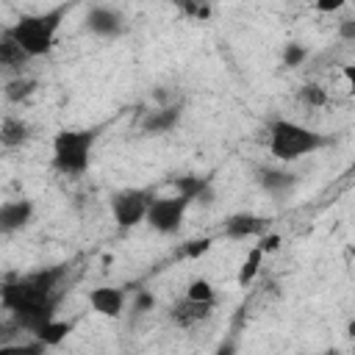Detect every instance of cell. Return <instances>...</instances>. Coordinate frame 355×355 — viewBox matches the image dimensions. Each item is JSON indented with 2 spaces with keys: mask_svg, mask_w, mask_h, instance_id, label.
Returning a JSON list of instances; mask_svg holds the SVG:
<instances>
[{
  "mask_svg": "<svg viewBox=\"0 0 355 355\" xmlns=\"http://www.w3.org/2000/svg\"><path fill=\"white\" fill-rule=\"evenodd\" d=\"M211 239H194V241H186L183 244V255L186 258H200V255H205L208 250H211Z\"/></svg>",
  "mask_w": 355,
  "mask_h": 355,
  "instance_id": "cell-23",
  "label": "cell"
},
{
  "mask_svg": "<svg viewBox=\"0 0 355 355\" xmlns=\"http://www.w3.org/2000/svg\"><path fill=\"white\" fill-rule=\"evenodd\" d=\"M33 89H36L33 80H28V78H17V80H8V86H6V97H8L11 103H19V100L28 97Z\"/></svg>",
  "mask_w": 355,
  "mask_h": 355,
  "instance_id": "cell-19",
  "label": "cell"
},
{
  "mask_svg": "<svg viewBox=\"0 0 355 355\" xmlns=\"http://www.w3.org/2000/svg\"><path fill=\"white\" fill-rule=\"evenodd\" d=\"M266 233V219L255 216V214H230L225 219V236L227 239H252V236H263Z\"/></svg>",
  "mask_w": 355,
  "mask_h": 355,
  "instance_id": "cell-7",
  "label": "cell"
},
{
  "mask_svg": "<svg viewBox=\"0 0 355 355\" xmlns=\"http://www.w3.org/2000/svg\"><path fill=\"white\" fill-rule=\"evenodd\" d=\"M33 216V202L31 200H8L0 205V230L3 233H14L28 227Z\"/></svg>",
  "mask_w": 355,
  "mask_h": 355,
  "instance_id": "cell-9",
  "label": "cell"
},
{
  "mask_svg": "<svg viewBox=\"0 0 355 355\" xmlns=\"http://www.w3.org/2000/svg\"><path fill=\"white\" fill-rule=\"evenodd\" d=\"M28 58H31V55L22 50V44H19L11 33L3 31V39H0V64H3L6 69H19Z\"/></svg>",
  "mask_w": 355,
  "mask_h": 355,
  "instance_id": "cell-14",
  "label": "cell"
},
{
  "mask_svg": "<svg viewBox=\"0 0 355 355\" xmlns=\"http://www.w3.org/2000/svg\"><path fill=\"white\" fill-rule=\"evenodd\" d=\"M324 144H330L327 136H322L319 130H311L305 125L288 122V119H275L269 128V153L277 161H297L308 153L322 150Z\"/></svg>",
  "mask_w": 355,
  "mask_h": 355,
  "instance_id": "cell-2",
  "label": "cell"
},
{
  "mask_svg": "<svg viewBox=\"0 0 355 355\" xmlns=\"http://www.w3.org/2000/svg\"><path fill=\"white\" fill-rule=\"evenodd\" d=\"M338 33H341V39L355 42V19H344V22H341V28H338Z\"/></svg>",
  "mask_w": 355,
  "mask_h": 355,
  "instance_id": "cell-27",
  "label": "cell"
},
{
  "mask_svg": "<svg viewBox=\"0 0 355 355\" xmlns=\"http://www.w3.org/2000/svg\"><path fill=\"white\" fill-rule=\"evenodd\" d=\"M211 308H214V302H200V300L186 297V300H180V302L172 305L169 316H172V322L178 327H191L197 322H205L211 316Z\"/></svg>",
  "mask_w": 355,
  "mask_h": 355,
  "instance_id": "cell-10",
  "label": "cell"
},
{
  "mask_svg": "<svg viewBox=\"0 0 355 355\" xmlns=\"http://www.w3.org/2000/svg\"><path fill=\"white\" fill-rule=\"evenodd\" d=\"M72 6H75V0H67L47 11H39V14H22L11 28H6V33H11L31 58L47 55L55 44V33H58L61 22L67 19V14L72 11Z\"/></svg>",
  "mask_w": 355,
  "mask_h": 355,
  "instance_id": "cell-1",
  "label": "cell"
},
{
  "mask_svg": "<svg viewBox=\"0 0 355 355\" xmlns=\"http://www.w3.org/2000/svg\"><path fill=\"white\" fill-rule=\"evenodd\" d=\"M150 202H153V194L147 189H125V191H116L111 197V214H114L116 227L128 230V227H136L139 222H144L147 219V211H150Z\"/></svg>",
  "mask_w": 355,
  "mask_h": 355,
  "instance_id": "cell-4",
  "label": "cell"
},
{
  "mask_svg": "<svg viewBox=\"0 0 355 355\" xmlns=\"http://www.w3.org/2000/svg\"><path fill=\"white\" fill-rule=\"evenodd\" d=\"M352 169H355V164H352Z\"/></svg>",
  "mask_w": 355,
  "mask_h": 355,
  "instance_id": "cell-30",
  "label": "cell"
},
{
  "mask_svg": "<svg viewBox=\"0 0 355 355\" xmlns=\"http://www.w3.org/2000/svg\"><path fill=\"white\" fill-rule=\"evenodd\" d=\"M300 100H302L305 105H311V108H322V105L327 103V94H324L322 86H316V83H305V86L300 89Z\"/></svg>",
  "mask_w": 355,
  "mask_h": 355,
  "instance_id": "cell-20",
  "label": "cell"
},
{
  "mask_svg": "<svg viewBox=\"0 0 355 355\" xmlns=\"http://www.w3.org/2000/svg\"><path fill=\"white\" fill-rule=\"evenodd\" d=\"M178 122H180V105H164V108H155L144 116L141 130L158 136V133H169Z\"/></svg>",
  "mask_w": 355,
  "mask_h": 355,
  "instance_id": "cell-13",
  "label": "cell"
},
{
  "mask_svg": "<svg viewBox=\"0 0 355 355\" xmlns=\"http://www.w3.org/2000/svg\"><path fill=\"white\" fill-rule=\"evenodd\" d=\"M305 55H308V50H305L300 42H288V44L283 47V67L294 69V67H300V64L305 61Z\"/></svg>",
  "mask_w": 355,
  "mask_h": 355,
  "instance_id": "cell-22",
  "label": "cell"
},
{
  "mask_svg": "<svg viewBox=\"0 0 355 355\" xmlns=\"http://www.w3.org/2000/svg\"><path fill=\"white\" fill-rule=\"evenodd\" d=\"M258 247L263 252H275L280 247V233H263V236H258Z\"/></svg>",
  "mask_w": 355,
  "mask_h": 355,
  "instance_id": "cell-25",
  "label": "cell"
},
{
  "mask_svg": "<svg viewBox=\"0 0 355 355\" xmlns=\"http://www.w3.org/2000/svg\"><path fill=\"white\" fill-rule=\"evenodd\" d=\"M153 305H155V297H153L150 291H136V300H133V311L144 313V311H150Z\"/></svg>",
  "mask_w": 355,
  "mask_h": 355,
  "instance_id": "cell-24",
  "label": "cell"
},
{
  "mask_svg": "<svg viewBox=\"0 0 355 355\" xmlns=\"http://www.w3.org/2000/svg\"><path fill=\"white\" fill-rule=\"evenodd\" d=\"M263 250L255 244L250 252H247V258L241 261V269H239V275H236V280H239V286H250L252 280H255V275H258V269H261V261H263Z\"/></svg>",
  "mask_w": 355,
  "mask_h": 355,
  "instance_id": "cell-17",
  "label": "cell"
},
{
  "mask_svg": "<svg viewBox=\"0 0 355 355\" xmlns=\"http://www.w3.org/2000/svg\"><path fill=\"white\" fill-rule=\"evenodd\" d=\"M191 202L183 197V194H175V197H155L150 202V211H147V225L155 230V233H164V236H172L180 230V222L186 216V208Z\"/></svg>",
  "mask_w": 355,
  "mask_h": 355,
  "instance_id": "cell-5",
  "label": "cell"
},
{
  "mask_svg": "<svg viewBox=\"0 0 355 355\" xmlns=\"http://www.w3.org/2000/svg\"><path fill=\"white\" fill-rule=\"evenodd\" d=\"M89 305L100 313V316H111L119 319L122 308H125V291L122 288H111V286H100L89 291Z\"/></svg>",
  "mask_w": 355,
  "mask_h": 355,
  "instance_id": "cell-8",
  "label": "cell"
},
{
  "mask_svg": "<svg viewBox=\"0 0 355 355\" xmlns=\"http://www.w3.org/2000/svg\"><path fill=\"white\" fill-rule=\"evenodd\" d=\"M255 180H258V186H261L263 191L280 197V194H286V191L294 189L297 175H291V172H286V169H269V166H266V169H258V172H255Z\"/></svg>",
  "mask_w": 355,
  "mask_h": 355,
  "instance_id": "cell-12",
  "label": "cell"
},
{
  "mask_svg": "<svg viewBox=\"0 0 355 355\" xmlns=\"http://www.w3.org/2000/svg\"><path fill=\"white\" fill-rule=\"evenodd\" d=\"M344 78H347V83H349V92L355 94V64H347V67H344Z\"/></svg>",
  "mask_w": 355,
  "mask_h": 355,
  "instance_id": "cell-28",
  "label": "cell"
},
{
  "mask_svg": "<svg viewBox=\"0 0 355 355\" xmlns=\"http://www.w3.org/2000/svg\"><path fill=\"white\" fill-rule=\"evenodd\" d=\"M67 333H72V322L50 319V322H44V324L33 333V338H39L44 347H55V344H61V341L67 338Z\"/></svg>",
  "mask_w": 355,
  "mask_h": 355,
  "instance_id": "cell-16",
  "label": "cell"
},
{
  "mask_svg": "<svg viewBox=\"0 0 355 355\" xmlns=\"http://www.w3.org/2000/svg\"><path fill=\"white\" fill-rule=\"evenodd\" d=\"M128 28L125 17L111 8V6H94L89 14H86V31H92L94 36H103V39H116L122 36Z\"/></svg>",
  "mask_w": 355,
  "mask_h": 355,
  "instance_id": "cell-6",
  "label": "cell"
},
{
  "mask_svg": "<svg viewBox=\"0 0 355 355\" xmlns=\"http://www.w3.org/2000/svg\"><path fill=\"white\" fill-rule=\"evenodd\" d=\"M183 14L194 17V19H208L211 17V8H208V0H172Z\"/></svg>",
  "mask_w": 355,
  "mask_h": 355,
  "instance_id": "cell-18",
  "label": "cell"
},
{
  "mask_svg": "<svg viewBox=\"0 0 355 355\" xmlns=\"http://www.w3.org/2000/svg\"><path fill=\"white\" fill-rule=\"evenodd\" d=\"M186 297H191V300H200V302H214V286H211L208 280L197 277V280H191V283H189V288H186Z\"/></svg>",
  "mask_w": 355,
  "mask_h": 355,
  "instance_id": "cell-21",
  "label": "cell"
},
{
  "mask_svg": "<svg viewBox=\"0 0 355 355\" xmlns=\"http://www.w3.org/2000/svg\"><path fill=\"white\" fill-rule=\"evenodd\" d=\"M347 336H355V319L349 322V327H347Z\"/></svg>",
  "mask_w": 355,
  "mask_h": 355,
  "instance_id": "cell-29",
  "label": "cell"
},
{
  "mask_svg": "<svg viewBox=\"0 0 355 355\" xmlns=\"http://www.w3.org/2000/svg\"><path fill=\"white\" fill-rule=\"evenodd\" d=\"M97 141V128L89 130H58L53 139V166L64 175H83L92 161V147Z\"/></svg>",
  "mask_w": 355,
  "mask_h": 355,
  "instance_id": "cell-3",
  "label": "cell"
},
{
  "mask_svg": "<svg viewBox=\"0 0 355 355\" xmlns=\"http://www.w3.org/2000/svg\"><path fill=\"white\" fill-rule=\"evenodd\" d=\"M175 186L178 194H183L189 202H211L214 191H211V183L208 178H200V175H180V178H172L169 180Z\"/></svg>",
  "mask_w": 355,
  "mask_h": 355,
  "instance_id": "cell-11",
  "label": "cell"
},
{
  "mask_svg": "<svg viewBox=\"0 0 355 355\" xmlns=\"http://www.w3.org/2000/svg\"><path fill=\"white\" fill-rule=\"evenodd\" d=\"M31 139V128L22 122V119H14V116H6L3 119V128H0V141L3 147H19Z\"/></svg>",
  "mask_w": 355,
  "mask_h": 355,
  "instance_id": "cell-15",
  "label": "cell"
},
{
  "mask_svg": "<svg viewBox=\"0 0 355 355\" xmlns=\"http://www.w3.org/2000/svg\"><path fill=\"white\" fill-rule=\"evenodd\" d=\"M313 6H316V11H322V14H333V11L344 8L347 0H313Z\"/></svg>",
  "mask_w": 355,
  "mask_h": 355,
  "instance_id": "cell-26",
  "label": "cell"
}]
</instances>
